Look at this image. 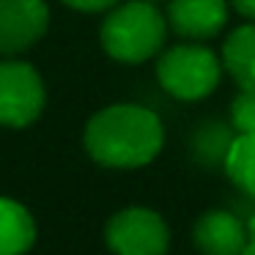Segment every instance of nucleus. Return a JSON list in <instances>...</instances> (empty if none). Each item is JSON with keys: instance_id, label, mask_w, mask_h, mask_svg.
<instances>
[{"instance_id": "1", "label": "nucleus", "mask_w": 255, "mask_h": 255, "mask_svg": "<svg viewBox=\"0 0 255 255\" xmlns=\"http://www.w3.org/2000/svg\"><path fill=\"white\" fill-rule=\"evenodd\" d=\"M83 145L96 165L134 170L159 156L165 127L159 116L143 105H110L85 124Z\"/></svg>"}, {"instance_id": "2", "label": "nucleus", "mask_w": 255, "mask_h": 255, "mask_svg": "<svg viewBox=\"0 0 255 255\" xmlns=\"http://www.w3.org/2000/svg\"><path fill=\"white\" fill-rule=\"evenodd\" d=\"M167 17L148 0L116 3L99 28L102 50L118 63H145L165 50Z\"/></svg>"}, {"instance_id": "3", "label": "nucleus", "mask_w": 255, "mask_h": 255, "mask_svg": "<svg viewBox=\"0 0 255 255\" xmlns=\"http://www.w3.org/2000/svg\"><path fill=\"white\" fill-rule=\"evenodd\" d=\"M222 58L206 44H176L156 58V83L178 102H200L222 80Z\"/></svg>"}, {"instance_id": "4", "label": "nucleus", "mask_w": 255, "mask_h": 255, "mask_svg": "<svg viewBox=\"0 0 255 255\" xmlns=\"http://www.w3.org/2000/svg\"><path fill=\"white\" fill-rule=\"evenodd\" d=\"M105 244L113 255H167L170 225L159 211L145 206H129L107 220Z\"/></svg>"}, {"instance_id": "5", "label": "nucleus", "mask_w": 255, "mask_h": 255, "mask_svg": "<svg viewBox=\"0 0 255 255\" xmlns=\"http://www.w3.org/2000/svg\"><path fill=\"white\" fill-rule=\"evenodd\" d=\"M47 91L36 66L25 61L0 63V127L22 129L44 113Z\"/></svg>"}, {"instance_id": "6", "label": "nucleus", "mask_w": 255, "mask_h": 255, "mask_svg": "<svg viewBox=\"0 0 255 255\" xmlns=\"http://www.w3.org/2000/svg\"><path fill=\"white\" fill-rule=\"evenodd\" d=\"M47 25V0H0V55H22L44 39Z\"/></svg>"}, {"instance_id": "7", "label": "nucleus", "mask_w": 255, "mask_h": 255, "mask_svg": "<svg viewBox=\"0 0 255 255\" xmlns=\"http://www.w3.org/2000/svg\"><path fill=\"white\" fill-rule=\"evenodd\" d=\"M228 17H231L228 0H167V25L181 39H214L228 25Z\"/></svg>"}, {"instance_id": "8", "label": "nucleus", "mask_w": 255, "mask_h": 255, "mask_svg": "<svg viewBox=\"0 0 255 255\" xmlns=\"http://www.w3.org/2000/svg\"><path fill=\"white\" fill-rule=\"evenodd\" d=\"M192 242L200 255H242L247 247V225L225 209H211L195 220Z\"/></svg>"}, {"instance_id": "9", "label": "nucleus", "mask_w": 255, "mask_h": 255, "mask_svg": "<svg viewBox=\"0 0 255 255\" xmlns=\"http://www.w3.org/2000/svg\"><path fill=\"white\" fill-rule=\"evenodd\" d=\"M220 58L239 88L255 91V22L233 28L222 41Z\"/></svg>"}, {"instance_id": "10", "label": "nucleus", "mask_w": 255, "mask_h": 255, "mask_svg": "<svg viewBox=\"0 0 255 255\" xmlns=\"http://www.w3.org/2000/svg\"><path fill=\"white\" fill-rule=\"evenodd\" d=\"M36 244V220L19 200L0 198V255H25Z\"/></svg>"}, {"instance_id": "11", "label": "nucleus", "mask_w": 255, "mask_h": 255, "mask_svg": "<svg viewBox=\"0 0 255 255\" xmlns=\"http://www.w3.org/2000/svg\"><path fill=\"white\" fill-rule=\"evenodd\" d=\"M222 167L244 195L255 198V132H236V137H231Z\"/></svg>"}, {"instance_id": "12", "label": "nucleus", "mask_w": 255, "mask_h": 255, "mask_svg": "<svg viewBox=\"0 0 255 255\" xmlns=\"http://www.w3.org/2000/svg\"><path fill=\"white\" fill-rule=\"evenodd\" d=\"M231 124L239 134L255 132V91L239 88L236 99L231 102Z\"/></svg>"}, {"instance_id": "13", "label": "nucleus", "mask_w": 255, "mask_h": 255, "mask_svg": "<svg viewBox=\"0 0 255 255\" xmlns=\"http://www.w3.org/2000/svg\"><path fill=\"white\" fill-rule=\"evenodd\" d=\"M69 8H74V11H85V14H99V11H110L116 3H121V0H63Z\"/></svg>"}, {"instance_id": "14", "label": "nucleus", "mask_w": 255, "mask_h": 255, "mask_svg": "<svg viewBox=\"0 0 255 255\" xmlns=\"http://www.w3.org/2000/svg\"><path fill=\"white\" fill-rule=\"evenodd\" d=\"M233 6V11L242 14L244 19H250V22H255V0H228Z\"/></svg>"}, {"instance_id": "15", "label": "nucleus", "mask_w": 255, "mask_h": 255, "mask_svg": "<svg viewBox=\"0 0 255 255\" xmlns=\"http://www.w3.org/2000/svg\"><path fill=\"white\" fill-rule=\"evenodd\" d=\"M244 225H247V236H250V242H255V214L250 217V220L244 222Z\"/></svg>"}, {"instance_id": "16", "label": "nucleus", "mask_w": 255, "mask_h": 255, "mask_svg": "<svg viewBox=\"0 0 255 255\" xmlns=\"http://www.w3.org/2000/svg\"><path fill=\"white\" fill-rule=\"evenodd\" d=\"M242 255H255V242H247V247L242 250Z\"/></svg>"}, {"instance_id": "17", "label": "nucleus", "mask_w": 255, "mask_h": 255, "mask_svg": "<svg viewBox=\"0 0 255 255\" xmlns=\"http://www.w3.org/2000/svg\"><path fill=\"white\" fill-rule=\"evenodd\" d=\"M148 3H156V0H148Z\"/></svg>"}]
</instances>
